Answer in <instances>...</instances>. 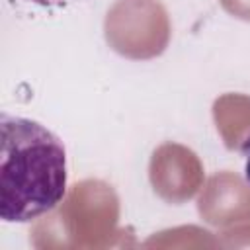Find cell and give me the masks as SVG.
I'll list each match as a JSON object with an SVG mask.
<instances>
[{"label": "cell", "mask_w": 250, "mask_h": 250, "mask_svg": "<svg viewBox=\"0 0 250 250\" xmlns=\"http://www.w3.org/2000/svg\"><path fill=\"white\" fill-rule=\"evenodd\" d=\"M246 174H248V180H250V158H248V162H246Z\"/></svg>", "instance_id": "cell-5"}, {"label": "cell", "mask_w": 250, "mask_h": 250, "mask_svg": "<svg viewBox=\"0 0 250 250\" xmlns=\"http://www.w3.org/2000/svg\"><path fill=\"white\" fill-rule=\"evenodd\" d=\"M107 39L111 45L135 59L158 55L166 41L152 35L168 37V21L164 10L152 0H121L107 14Z\"/></svg>", "instance_id": "cell-2"}, {"label": "cell", "mask_w": 250, "mask_h": 250, "mask_svg": "<svg viewBox=\"0 0 250 250\" xmlns=\"http://www.w3.org/2000/svg\"><path fill=\"white\" fill-rule=\"evenodd\" d=\"M27 6H35V8H45V10H57V8H64L76 0H20Z\"/></svg>", "instance_id": "cell-4"}, {"label": "cell", "mask_w": 250, "mask_h": 250, "mask_svg": "<svg viewBox=\"0 0 250 250\" xmlns=\"http://www.w3.org/2000/svg\"><path fill=\"white\" fill-rule=\"evenodd\" d=\"M221 4L236 18L250 20V0H221Z\"/></svg>", "instance_id": "cell-3"}, {"label": "cell", "mask_w": 250, "mask_h": 250, "mask_svg": "<svg viewBox=\"0 0 250 250\" xmlns=\"http://www.w3.org/2000/svg\"><path fill=\"white\" fill-rule=\"evenodd\" d=\"M66 195V152L41 123L2 113L0 217L27 223L55 209Z\"/></svg>", "instance_id": "cell-1"}]
</instances>
